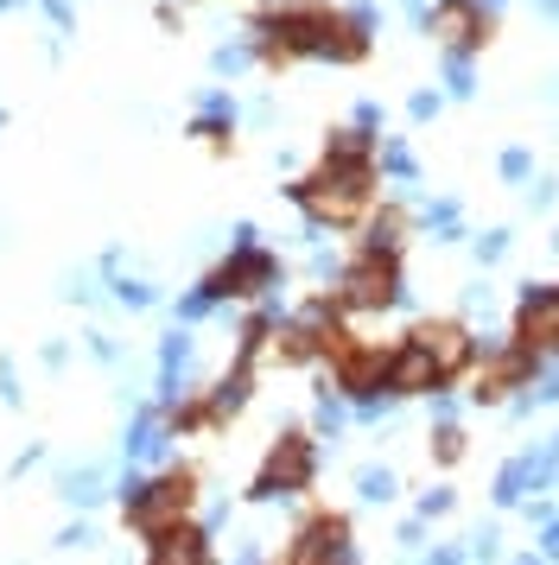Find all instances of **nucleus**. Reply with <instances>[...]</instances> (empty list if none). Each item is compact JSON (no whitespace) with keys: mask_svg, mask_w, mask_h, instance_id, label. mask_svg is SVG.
I'll return each mask as SVG.
<instances>
[{"mask_svg":"<svg viewBox=\"0 0 559 565\" xmlns=\"http://www.w3.org/2000/svg\"><path fill=\"white\" fill-rule=\"evenodd\" d=\"M293 204H299L318 230H350V223H362L369 204H376V159L325 153L318 172H305V179L293 184Z\"/></svg>","mask_w":559,"mask_h":565,"instance_id":"1","label":"nucleus"},{"mask_svg":"<svg viewBox=\"0 0 559 565\" xmlns=\"http://www.w3.org/2000/svg\"><path fill=\"white\" fill-rule=\"evenodd\" d=\"M191 502H198V470L178 463V470H159L147 483H127L122 489V521L140 540H159L191 521Z\"/></svg>","mask_w":559,"mask_h":565,"instance_id":"2","label":"nucleus"},{"mask_svg":"<svg viewBox=\"0 0 559 565\" xmlns=\"http://www.w3.org/2000/svg\"><path fill=\"white\" fill-rule=\"evenodd\" d=\"M401 255H388V248H356V260L337 274L344 311H388L401 306Z\"/></svg>","mask_w":559,"mask_h":565,"instance_id":"3","label":"nucleus"},{"mask_svg":"<svg viewBox=\"0 0 559 565\" xmlns=\"http://www.w3.org/2000/svg\"><path fill=\"white\" fill-rule=\"evenodd\" d=\"M318 483V445L305 433H280L267 445V458L254 470V502H274V495H305V489Z\"/></svg>","mask_w":559,"mask_h":565,"instance_id":"4","label":"nucleus"},{"mask_svg":"<svg viewBox=\"0 0 559 565\" xmlns=\"http://www.w3.org/2000/svg\"><path fill=\"white\" fill-rule=\"evenodd\" d=\"M280 565H350V514H337V509L305 514L293 527V540H286Z\"/></svg>","mask_w":559,"mask_h":565,"instance_id":"5","label":"nucleus"},{"mask_svg":"<svg viewBox=\"0 0 559 565\" xmlns=\"http://www.w3.org/2000/svg\"><path fill=\"white\" fill-rule=\"evenodd\" d=\"M330 382H337V394H344V401H356V407L381 401V387H388V350H381V343L350 337V343L330 356Z\"/></svg>","mask_w":559,"mask_h":565,"instance_id":"6","label":"nucleus"},{"mask_svg":"<svg viewBox=\"0 0 559 565\" xmlns=\"http://www.w3.org/2000/svg\"><path fill=\"white\" fill-rule=\"evenodd\" d=\"M534 375H540V356L521 350V343H503V350H489V356L477 362L471 401H477V407H496V401H508L515 387H534Z\"/></svg>","mask_w":559,"mask_h":565,"instance_id":"7","label":"nucleus"},{"mask_svg":"<svg viewBox=\"0 0 559 565\" xmlns=\"http://www.w3.org/2000/svg\"><path fill=\"white\" fill-rule=\"evenodd\" d=\"M274 280H280V260L267 255V248L242 242V248H235V255L203 280V299H254V292H267Z\"/></svg>","mask_w":559,"mask_h":565,"instance_id":"8","label":"nucleus"},{"mask_svg":"<svg viewBox=\"0 0 559 565\" xmlns=\"http://www.w3.org/2000/svg\"><path fill=\"white\" fill-rule=\"evenodd\" d=\"M426 32L445 45V52L471 57L489 45V13H483V0H439L426 13Z\"/></svg>","mask_w":559,"mask_h":565,"instance_id":"9","label":"nucleus"},{"mask_svg":"<svg viewBox=\"0 0 559 565\" xmlns=\"http://www.w3.org/2000/svg\"><path fill=\"white\" fill-rule=\"evenodd\" d=\"M407 337L439 362V375H445V382H457L464 369H477V337L464 331L457 318H426V324H413Z\"/></svg>","mask_w":559,"mask_h":565,"instance_id":"10","label":"nucleus"},{"mask_svg":"<svg viewBox=\"0 0 559 565\" xmlns=\"http://www.w3.org/2000/svg\"><path fill=\"white\" fill-rule=\"evenodd\" d=\"M515 343L534 350V356L559 350V286H528L521 292V306H515Z\"/></svg>","mask_w":559,"mask_h":565,"instance_id":"11","label":"nucleus"},{"mask_svg":"<svg viewBox=\"0 0 559 565\" xmlns=\"http://www.w3.org/2000/svg\"><path fill=\"white\" fill-rule=\"evenodd\" d=\"M445 387L452 382L439 375V362H432L413 337H407L401 350H388V394H394V401H407V394H445Z\"/></svg>","mask_w":559,"mask_h":565,"instance_id":"12","label":"nucleus"},{"mask_svg":"<svg viewBox=\"0 0 559 565\" xmlns=\"http://www.w3.org/2000/svg\"><path fill=\"white\" fill-rule=\"evenodd\" d=\"M147 565H210V540H203V527H172V534L147 540Z\"/></svg>","mask_w":559,"mask_h":565,"instance_id":"13","label":"nucleus"},{"mask_svg":"<svg viewBox=\"0 0 559 565\" xmlns=\"http://www.w3.org/2000/svg\"><path fill=\"white\" fill-rule=\"evenodd\" d=\"M540 477H547V458H515L503 477H496V502H521L528 483H540Z\"/></svg>","mask_w":559,"mask_h":565,"instance_id":"14","label":"nucleus"},{"mask_svg":"<svg viewBox=\"0 0 559 565\" xmlns=\"http://www.w3.org/2000/svg\"><path fill=\"white\" fill-rule=\"evenodd\" d=\"M407 242V216L401 210H381L376 223H369V235H362V248H388V255H401Z\"/></svg>","mask_w":559,"mask_h":565,"instance_id":"15","label":"nucleus"},{"mask_svg":"<svg viewBox=\"0 0 559 565\" xmlns=\"http://www.w3.org/2000/svg\"><path fill=\"white\" fill-rule=\"evenodd\" d=\"M457 458H464V426H452V419H445V426H432V463H445V470H452Z\"/></svg>","mask_w":559,"mask_h":565,"instance_id":"16","label":"nucleus"},{"mask_svg":"<svg viewBox=\"0 0 559 565\" xmlns=\"http://www.w3.org/2000/svg\"><path fill=\"white\" fill-rule=\"evenodd\" d=\"M362 495H369V502H388V495H394V477H388V470H362Z\"/></svg>","mask_w":559,"mask_h":565,"instance_id":"17","label":"nucleus"},{"mask_svg":"<svg viewBox=\"0 0 559 565\" xmlns=\"http://www.w3.org/2000/svg\"><path fill=\"white\" fill-rule=\"evenodd\" d=\"M420 514H426V521L432 514H452V489H432L426 502H420Z\"/></svg>","mask_w":559,"mask_h":565,"instance_id":"18","label":"nucleus"},{"mask_svg":"<svg viewBox=\"0 0 559 565\" xmlns=\"http://www.w3.org/2000/svg\"><path fill=\"white\" fill-rule=\"evenodd\" d=\"M540 553H547V559H559V521L547 527V540H540Z\"/></svg>","mask_w":559,"mask_h":565,"instance_id":"19","label":"nucleus"}]
</instances>
